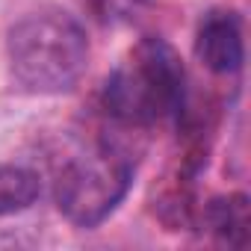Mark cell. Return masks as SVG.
<instances>
[{
	"label": "cell",
	"mask_w": 251,
	"mask_h": 251,
	"mask_svg": "<svg viewBox=\"0 0 251 251\" xmlns=\"http://www.w3.org/2000/svg\"><path fill=\"white\" fill-rule=\"evenodd\" d=\"M42 195L39 172L15 163H0V216L30 210Z\"/></svg>",
	"instance_id": "obj_6"
},
{
	"label": "cell",
	"mask_w": 251,
	"mask_h": 251,
	"mask_svg": "<svg viewBox=\"0 0 251 251\" xmlns=\"http://www.w3.org/2000/svg\"><path fill=\"white\" fill-rule=\"evenodd\" d=\"M186 100V68L180 53L160 36H142L103 83L100 106L112 127L145 133L175 121Z\"/></svg>",
	"instance_id": "obj_1"
},
{
	"label": "cell",
	"mask_w": 251,
	"mask_h": 251,
	"mask_svg": "<svg viewBox=\"0 0 251 251\" xmlns=\"http://www.w3.org/2000/svg\"><path fill=\"white\" fill-rule=\"evenodd\" d=\"M92 45L77 18L59 9L30 12L6 36L9 74L30 95H65L89 68Z\"/></svg>",
	"instance_id": "obj_2"
},
{
	"label": "cell",
	"mask_w": 251,
	"mask_h": 251,
	"mask_svg": "<svg viewBox=\"0 0 251 251\" xmlns=\"http://www.w3.org/2000/svg\"><path fill=\"white\" fill-rule=\"evenodd\" d=\"M195 227H201L219 245L245 248L248 245V233H251L248 195L245 192H227V195L210 198L207 204H198Z\"/></svg>",
	"instance_id": "obj_5"
},
{
	"label": "cell",
	"mask_w": 251,
	"mask_h": 251,
	"mask_svg": "<svg viewBox=\"0 0 251 251\" xmlns=\"http://www.w3.org/2000/svg\"><path fill=\"white\" fill-rule=\"evenodd\" d=\"M133 3H139V0H133Z\"/></svg>",
	"instance_id": "obj_7"
},
{
	"label": "cell",
	"mask_w": 251,
	"mask_h": 251,
	"mask_svg": "<svg viewBox=\"0 0 251 251\" xmlns=\"http://www.w3.org/2000/svg\"><path fill=\"white\" fill-rule=\"evenodd\" d=\"M192 53L216 77H233L245 62V27L236 9H210L192 39Z\"/></svg>",
	"instance_id": "obj_4"
},
{
	"label": "cell",
	"mask_w": 251,
	"mask_h": 251,
	"mask_svg": "<svg viewBox=\"0 0 251 251\" xmlns=\"http://www.w3.org/2000/svg\"><path fill=\"white\" fill-rule=\"evenodd\" d=\"M136 177V154L130 145L106 139L98 154L77 157L62 166L53 183V201L65 222L92 230L103 225L127 198Z\"/></svg>",
	"instance_id": "obj_3"
}]
</instances>
